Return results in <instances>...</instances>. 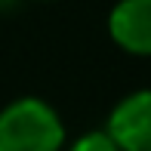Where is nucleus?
Listing matches in <instances>:
<instances>
[{
  "mask_svg": "<svg viewBox=\"0 0 151 151\" xmlns=\"http://www.w3.org/2000/svg\"><path fill=\"white\" fill-rule=\"evenodd\" d=\"M68 129L43 96H16L0 108V151H65Z\"/></svg>",
  "mask_w": 151,
  "mask_h": 151,
  "instance_id": "obj_1",
  "label": "nucleus"
},
{
  "mask_svg": "<svg viewBox=\"0 0 151 151\" xmlns=\"http://www.w3.org/2000/svg\"><path fill=\"white\" fill-rule=\"evenodd\" d=\"M102 129L120 151H151V86L120 96Z\"/></svg>",
  "mask_w": 151,
  "mask_h": 151,
  "instance_id": "obj_2",
  "label": "nucleus"
},
{
  "mask_svg": "<svg viewBox=\"0 0 151 151\" xmlns=\"http://www.w3.org/2000/svg\"><path fill=\"white\" fill-rule=\"evenodd\" d=\"M105 28L120 52L151 59V0H117L108 9Z\"/></svg>",
  "mask_w": 151,
  "mask_h": 151,
  "instance_id": "obj_3",
  "label": "nucleus"
},
{
  "mask_svg": "<svg viewBox=\"0 0 151 151\" xmlns=\"http://www.w3.org/2000/svg\"><path fill=\"white\" fill-rule=\"evenodd\" d=\"M65 151H120V148L111 142V136H108L105 129H86L77 139L68 142Z\"/></svg>",
  "mask_w": 151,
  "mask_h": 151,
  "instance_id": "obj_4",
  "label": "nucleus"
},
{
  "mask_svg": "<svg viewBox=\"0 0 151 151\" xmlns=\"http://www.w3.org/2000/svg\"><path fill=\"white\" fill-rule=\"evenodd\" d=\"M34 3H56V0H34Z\"/></svg>",
  "mask_w": 151,
  "mask_h": 151,
  "instance_id": "obj_5",
  "label": "nucleus"
}]
</instances>
